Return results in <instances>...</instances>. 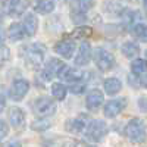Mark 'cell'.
<instances>
[{"mask_svg": "<svg viewBox=\"0 0 147 147\" xmlns=\"http://www.w3.org/2000/svg\"><path fill=\"white\" fill-rule=\"evenodd\" d=\"M125 136L131 143H144L147 138V132H146V127L144 122L140 118H132L127 127H125Z\"/></svg>", "mask_w": 147, "mask_h": 147, "instance_id": "obj_1", "label": "cell"}, {"mask_svg": "<svg viewBox=\"0 0 147 147\" xmlns=\"http://www.w3.org/2000/svg\"><path fill=\"white\" fill-rule=\"evenodd\" d=\"M56 109H57V106H56L55 100L50 99V97L43 96V97H38V99L34 102V112L38 115L41 119L55 115Z\"/></svg>", "mask_w": 147, "mask_h": 147, "instance_id": "obj_2", "label": "cell"}, {"mask_svg": "<svg viewBox=\"0 0 147 147\" xmlns=\"http://www.w3.org/2000/svg\"><path fill=\"white\" fill-rule=\"evenodd\" d=\"M85 137L91 141H100L106 134H107V125L106 122L102 119H96V121H90L87 128H85Z\"/></svg>", "mask_w": 147, "mask_h": 147, "instance_id": "obj_3", "label": "cell"}, {"mask_svg": "<svg viewBox=\"0 0 147 147\" xmlns=\"http://www.w3.org/2000/svg\"><path fill=\"white\" fill-rule=\"evenodd\" d=\"M44 56H46V49L40 43L38 44H37V43L31 44L27 49V52H25V59H27L28 65H31L32 68H38L43 63Z\"/></svg>", "mask_w": 147, "mask_h": 147, "instance_id": "obj_4", "label": "cell"}, {"mask_svg": "<svg viewBox=\"0 0 147 147\" xmlns=\"http://www.w3.org/2000/svg\"><path fill=\"white\" fill-rule=\"evenodd\" d=\"M30 91V81L25 80V78H18L15 80L13 82H12L10 85V97H12V100H15V102H21L24 97H25Z\"/></svg>", "mask_w": 147, "mask_h": 147, "instance_id": "obj_5", "label": "cell"}, {"mask_svg": "<svg viewBox=\"0 0 147 147\" xmlns=\"http://www.w3.org/2000/svg\"><path fill=\"white\" fill-rule=\"evenodd\" d=\"M94 62L100 71H109L115 65V57L112 53L105 50V49H97L94 52Z\"/></svg>", "mask_w": 147, "mask_h": 147, "instance_id": "obj_6", "label": "cell"}, {"mask_svg": "<svg viewBox=\"0 0 147 147\" xmlns=\"http://www.w3.org/2000/svg\"><path fill=\"white\" fill-rule=\"evenodd\" d=\"M125 107H127V99L125 97H118V99L109 100L105 105V116H107L110 119L116 118Z\"/></svg>", "mask_w": 147, "mask_h": 147, "instance_id": "obj_7", "label": "cell"}, {"mask_svg": "<svg viewBox=\"0 0 147 147\" xmlns=\"http://www.w3.org/2000/svg\"><path fill=\"white\" fill-rule=\"evenodd\" d=\"M63 65H65V63L62 62V60H59L57 57H50V59H49L47 62H46V65H44V69H43V78L47 80V81L53 80L55 77H57L59 71L62 69Z\"/></svg>", "mask_w": 147, "mask_h": 147, "instance_id": "obj_8", "label": "cell"}, {"mask_svg": "<svg viewBox=\"0 0 147 147\" xmlns=\"http://www.w3.org/2000/svg\"><path fill=\"white\" fill-rule=\"evenodd\" d=\"M82 77H84V74H82L81 71L72 69V68L68 66V65H63L62 69H60L59 74H57V78L63 80V81H68V82H71V84L78 82V81H82Z\"/></svg>", "mask_w": 147, "mask_h": 147, "instance_id": "obj_9", "label": "cell"}, {"mask_svg": "<svg viewBox=\"0 0 147 147\" xmlns=\"http://www.w3.org/2000/svg\"><path fill=\"white\" fill-rule=\"evenodd\" d=\"M90 119L87 118V115H78L77 118L69 119L66 122V131L69 132H84L85 128H87Z\"/></svg>", "mask_w": 147, "mask_h": 147, "instance_id": "obj_10", "label": "cell"}, {"mask_svg": "<svg viewBox=\"0 0 147 147\" xmlns=\"http://www.w3.org/2000/svg\"><path fill=\"white\" fill-rule=\"evenodd\" d=\"M105 103V94L100 90H91L85 97V106L88 110H97Z\"/></svg>", "mask_w": 147, "mask_h": 147, "instance_id": "obj_11", "label": "cell"}, {"mask_svg": "<svg viewBox=\"0 0 147 147\" xmlns=\"http://www.w3.org/2000/svg\"><path fill=\"white\" fill-rule=\"evenodd\" d=\"M91 60V47L87 41H82L78 47V53L75 56V65L85 66Z\"/></svg>", "mask_w": 147, "mask_h": 147, "instance_id": "obj_12", "label": "cell"}, {"mask_svg": "<svg viewBox=\"0 0 147 147\" xmlns=\"http://www.w3.org/2000/svg\"><path fill=\"white\" fill-rule=\"evenodd\" d=\"M55 52L57 55H60L62 57H65V59H71L72 55L75 53V43H74L72 40H62V41L56 43Z\"/></svg>", "mask_w": 147, "mask_h": 147, "instance_id": "obj_13", "label": "cell"}, {"mask_svg": "<svg viewBox=\"0 0 147 147\" xmlns=\"http://www.w3.org/2000/svg\"><path fill=\"white\" fill-rule=\"evenodd\" d=\"M9 122L13 128H21L25 124V112L18 106L10 107L9 109Z\"/></svg>", "mask_w": 147, "mask_h": 147, "instance_id": "obj_14", "label": "cell"}, {"mask_svg": "<svg viewBox=\"0 0 147 147\" xmlns=\"http://www.w3.org/2000/svg\"><path fill=\"white\" fill-rule=\"evenodd\" d=\"M22 28L24 31H25V35L28 37H32L37 30H38V19H37V16L34 13H27L25 18H24V22H22Z\"/></svg>", "mask_w": 147, "mask_h": 147, "instance_id": "obj_15", "label": "cell"}, {"mask_svg": "<svg viewBox=\"0 0 147 147\" xmlns=\"http://www.w3.org/2000/svg\"><path fill=\"white\" fill-rule=\"evenodd\" d=\"M28 2H7V3H3V6L6 7V12H7V15L10 16H19L22 15L24 12L27 10L28 7Z\"/></svg>", "mask_w": 147, "mask_h": 147, "instance_id": "obj_16", "label": "cell"}, {"mask_svg": "<svg viewBox=\"0 0 147 147\" xmlns=\"http://www.w3.org/2000/svg\"><path fill=\"white\" fill-rule=\"evenodd\" d=\"M103 88H105V93H107L109 96H115L121 91L122 88V82L118 80V78H106L103 81Z\"/></svg>", "mask_w": 147, "mask_h": 147, "instance_id": "obj_17", "label": "cell"}, {"mask_svg": "<svg viewBox=\"0 0 147 147\" xmlns=\"http://www.w3.org/2000/svg\"><path fill=\"white\" fill-rule=\"evenodd\" d=\"M121 52H122V55H124L125 57L136 60L138 57V55H140V47L136 43H132V41H125L124 44H122V47H121Z\"/></svg>", "mask_w": 147, "mask_h": 147, "instance_id": "obj_18", "label": "cell"}, {"mask_svg": "<svg viewBox=\"0 0 147 147\" xmlns=\"http://www.w3.org/2000/svg\"><path fill=\"white\" fill-rule=\"evenodd\" d=\"M7 37L12 40V41H19L25 37V31L22 28V24L19 22H13L12 25L9 27L7 30Z\"/></svg>", "mask_w": 147, "mask_h": 147, "instance_id": "obj_19", "label": "cell"}, {"mask_svg": "<svg viewBox=\"0 0 147 147\" xmlns=\"http://www.w3.org/2000/svg\"><path fill=\"white\" fill-rule=\"evenodd\" d=\"M131 71L134 75H144L147 71V60L146 59H136L131 63Z\"/></svg>", "mask_w": 147, "mask_h": 147, "instance_id": "obj_20", "label": "cell"}, {"mask_svg": "<svg viewBox=\"0 0 147 147\" xmlns=\"http://www.w3.org/2000/svg\"><path fill=\"white\" fill-rule=\"evenodd\" d=\"M132 34L138 41L147 43V25L146 24H137V25H134L132 27Z\"/></svg>", "mask_w": 147, "mask_h": 147, "instance_id": "obj_21", "label": "cell"}, {"mask_svg": "<svg viewBox=\"0 0 147 147\" xmlns=\"http://www.w3.org/2000/svg\"><path fill=\"white\" fill-rule=\"evenodd\" d=\"M55 2H49V0H44V2H37L35 3V12L37 13H41V15H46V13H50V12L55 10Z\"/></svg>", "mask_w": 147, "mask_h": 147, "instance_id": "obj_22", "label": "cell"}, {"mask_svg": "<svg viewBox=\"0 0 147 147\" xmlns=\"http://www.w3.org/2000/svg\"><path fill=\"white\" fill-rule=\"evenodd\" d=\"M66 93H68V88L65 87L63 84L60 82H55L52 85V96L55 97L56 100H63L66 97Z\"/></svg>", "mask_w": 147, "mask_h": 147, "instance_id": "obj_23", "label": "cell"}, {"mask_svg": "<svg viewBox=\"0 0 147 147\" xmlns=\"http://www.w3.org/2000/svg\"><path fill=\"white\" fill-rule=\"evenodd\" d=\"M74 6L77 7L74 12H78V13L85 15V13H87V12L94 6V3H93V2H77V3H74Z\"/></svg>", "mask_w": 147, "mask_h": 147, "instance_id": "obj_24", "label": "cell"}, {"mask_svg": "<svg viewBox=\"0 0 147 147\" xmlns=\"http://www.w3.org/2000/svg\"><path fill=\"white\" fill-rule=\"evenodd\" d=\"M91 34H93V30L90 27H78L72 32V35L75 37V38H82V37H88Z\"/></svg>", "mask_w": 147, "mask_h": 147, "instance_id": "obj_25", "label": "cell"}, {"mask_svg": "<svg viewBox=\"0 0 147 147\" xmlns=\"http://www.w3.org/2000/svg\"><path fill=\"white\" fill-rule=\"evenodd\" d=\"M9 57H10V50L6 47V46H0V66L2 65H5L7 60H9Z\"/></svg>", "mask_w": 147, "mask_h": 147, "instance_id": "obj_26", "label": "cell"}, {"mask_svg": "<svg viewBox=\"0 0 147 147\" xmlns=\"http://www.w3.org/2000/svg\"><path fill=\"white\" fill-rule=\"evenodd\" d=\"M69 90H71L74 94H82V93H84V90H85V82H82V81L74 82V84H71Z\"/></svg>", "mask_w": 147, "mask_h": 147, "instance_id": "obj_27", "label": "cell"}, {"mask_svg": "<svg viewBox=\"0 0 147 147\" xmlns=\"http://www.w3.org/2000/svg\"><path fill=\"white\" fill-rule=\"evenodd\" d=\"M7 134H9V127H7V124H6L5 121L0 119V141L5 140V138L7 137Z\"/></svg>", "mask_w": 147, "mask_h": 147, "instance_id": "obj_28", "label": "cell"}, {"mask_svg": "<svg viewBox=\"0 0 147 147\" xmlns=\"http://www.w3.org/2000/svg\"><path fill=\"white\" fill-rule=\"evenodd\" d=\"M49 122L47 121H44V122H41V121H34L32 122V129H35V131H43V129H46V128H49Z\"/></svg>", "mask_w": 147, "mask_h": 147, "instance_id": "obj_29", "label": "cell"}, {"mask_svg": "<svg viewBox=\"0 0 147 147\" xmlns=\"http://www.w3.org/2000/svg\"><path fill=\"white\" fill-rule=\"evenodd\" d=\"M138 107L143 112H147V97H140L138 99Z\"/></svg>", "mask_w": 147, "mask_h": 147, "instance_id": "obj_30", "label": "cell"}, {"mask_svg": "<svg viewBox=\"0 0 147 147\" xmlns=\"http://www.w3.org/2000/svg\"><path fill=\"white\" fill-rule=\"evenodd\" d=\"M3 147H21V143L16 141V140H12V141H7L3 144Z\"/></svg>", "mask_w": 147, "mask_h": 147, "instance_id": "obj_31", "label": "cell"}, {"mask_svg": "<svg viewBox=\"0 0 147 147\" xmlns=\"http://www.w3.org/2000/svg\"><path fill=\"white\" fill-rule=\"evenodd\" d=\"M5 107H6V99L3 96H0V113L5 110Z\"/></svg>", "mask_w": 147, "mask_h": 147, "instance_id": "obj_32", "label": "cell"}, {"mask_svg": "<svg viewBox=\"0 0 147 147\" xmlns=\"http://www.w3.org/2000/svg\"><path fill=\"white\" fill-rule=\"evenodd\" d=\"M140 84H141V85H144V87L147 88V74L141 75V78H140Z\"/></svg>", "mask_w": 147, "mask_h": 147, "instance_id": "obj_33", "label": "cell"}, {"mask_svg": "<svg viewBox=\"0 0 147 147\" xmlns=\"http://www.w3.org/2000/svg\"><path fill=\"white\" fill-rule=\"evenodd\" d=\"M5 38H6V35H5V31H3V28H2V27H0V46L3 44Z\"/></svg>", "mask_w": 147, "mask_h": 147, "instance_id": "obj_34", "label": "cell"}, {"mask_svg": "<svg viewBox=\"0 0 147 147\" xmlns=\"http://www.w3.org/2000/svg\"><path fill=\"white\" fill-rule=\"evenodd\" d=\"M3 12H5V10H3L2 7H0V21H2V19H3Z\"/></svg>", "mask_w": 147, "mask_h": 147, "instance_id": "obj_35", "label": "cell"}, {"mask_svg": "<svg viewBox=\"0 0 147 147\" xmlns=\"http://www.w3.org/2000/svg\"><path fill=\"white\" fill-rule=\"evenodd\" d=\"M143 6H144V9L147 10V0H144V2H143Z\"/></svg>", "mask_w": 147, "mask_h": 147, "instance_id": "obj_36", "label": "cell"}, {"mask_svg": "<svg viewBox=\"0 0 147 147\" xmlns=\"http://www.w3.org/2000/svg\"><path fill=\"white\" fill-rule=\"evenodd\" d=\"M84 147H96V146H84Z\"/></svg>", "mask_w": 147, "mask_h": 147, "instance_id": "obj_37", "label": "cell"}]
</instances>
